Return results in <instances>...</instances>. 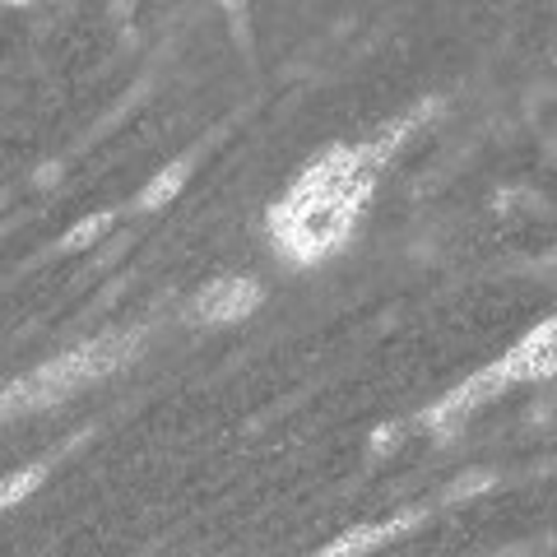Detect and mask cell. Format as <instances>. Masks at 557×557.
Listing matches in <instances>:
<instances>
[{"instance_id": "52a82bcc", "label": "cell", "mask_w": 557, "mask_h": 557, "mask_svg": "<svg viewBox=\"0 0 557 557\" xmlns=\"http://www.w3.org/2000/svg\"><path fill=\"white\" fill-rule=\"evenodd\" d=\"M38 483H42V469H38V465H28V469H14V474H5V479H0V511L14 507V502H24Z\"/></svg>"}, {"instance_id": "ba28073f", "label": "cell", "mask_w": 557, "mask_h": 557, "mask_svg": "<svg viewBox=\"0 0 557 557\" xmlns=\"http://www.w3.org/2000/svg\"><path fill=\"white\" fill-rule=\"evenodd\" d=\"M108 228H112V214H94V219H84L79 228L65 233V247H89V242H94L98 233H108Z\"/></svg>"}, {"instance_id": "6da1fadb", "label": "cell", "mask_w": 557, "mask_h": 557, "mask_svg": "<svg viewBox=\"0 0 557 557\" xmlns=\"http://www.w3.org/2000/svg\"><path fill=\"white\" fill-rule=\"evenodd\" d=\"M409 131L413 121H395L376 145H358V149L335 145L317 153L302 168V177L288 186V196L265 214V228L278 256L298 260V265H317L330 251H339L381 177V163L391 159V149Z\"/></svg>"}, {"instance_id": "277c9868", "label": "cell", "mask_w": 557, "mask_h": 557, "mask_svg": "<svg viewBox=\"0 0 557 557\" xmlns=\"http://www.w3.org/2000/svg\"><path fill=\"white\" fill-rule=\"evenodd\" d=\"M260 307V284L247 274H228V278H214V284L200 288L196 298V321L200 325H223V321H242Z\"/></svg>"}, {"instance_id": "7a4b0ae2", "label": "cell", "mask_w": 557, "mask_h": 557, "mask_svg": "<svg viewBox=\"0 0 557 557\" xmlns=\"http://www.w3.org/2000/svg\"><path fill=\"white\" fill-rule=\"evenodd\" d=\"M548 376H557V317L539 321L530 335L520 339V344H511L497 362H487L483 372L465 376L460 386L442 399V405H432L423 413V428H432V432L456 428L460 418H469V413L483 405V399L502 395L507 386H525V381H548Z\"/></svg>"}, {"instance_id": "3957f363", "label": "cell", "mask_w": 557, "mask_h": 557, "mask_svg": "<svg viewBox=\"0 0 557 557\" xmlns=\"http://www.w3.org/2000/svg\"><path fill=\"white\" fill-rule=\"evenodd\" d=\"M131 348H135V335H102V339L70 348V354H57L51 362H42L38 372L10 381V386L0 391V413L57 405V399H65L70 391H79V386H89V381L116 372L121 362L131 358Z\"/></svg>"}, {"instance_id": "5b68a950", "label": "cell", "mask_w": 557, "mask_h": 557, "mask_svg": "<svg viewBox=\"0 0 557 557\" xmlns=\"http://www.w3.org/2000/svg\"><path fill=\"white\" fill-rule=\"evenodd\" d=\"M409 525H413V516H395V520H381V525H358V530L339 534L335 544H325L317 557H362V553H372L381 544H391V539L405 534Z\"/></svg>"}, {"instance_id": "8992f818", "label": "cell", "mask_w": 557, "mask_h": 557, "mask_svg": "<svg viewBox=\"0 0 557 557\" xmlns=\"http://www.w3.org/2000/svg\"><path fill=\"white\" fill-rule=\"evenodd\" d=\"M186 172H190L186 163H168L159 177H153L145 190H139V209H163V205L186 186Z\"/></svg>"}]
</instances>
